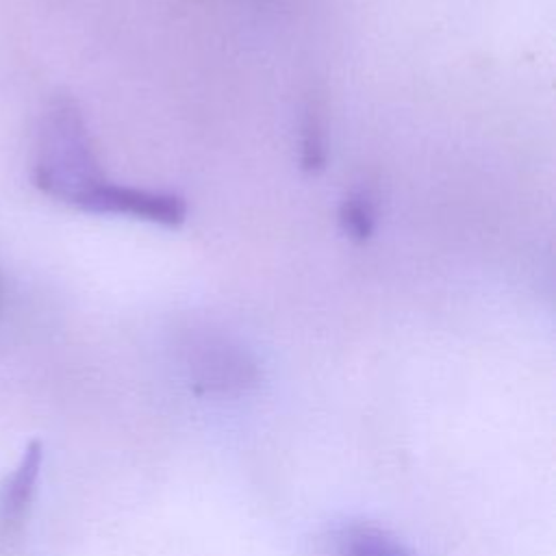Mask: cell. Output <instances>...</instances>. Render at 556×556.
<instances>
[{"mask_svg":"<svg viewBox=\"0 0 556 556\" xmlns=\"http://www.w3.org/2000/svg\"><path fill=\"white\" fill-rule=\"evenodd\" d=\"M33 178L46 195L78 208L106 182L83 113L70 96H56L43 113Z\"/></svg>","mask_w":556,"mask_h":556,"instance_id":"6da1fadb","label":"cell"},{"mask_svg":"<svg viewBox=\"0 0 556 556\" xmlns=\"http://www.w3.org/2000/svg\"><path fill=\"white\" fill-rule=\"evenodd\" d=\"M302 161L306 169H317L326 159V132L324 122L317 109H311L304 122V139H302Z\"/></svg>","mask_w":556,"mask_h":556,"instance_id":"52a82bcc","label":"cell"},{"mask_svg":"<svg viewBox=\"0 0 556 556\" xmlns=\"http://www.w3.org/2000/svg\"><path fill=\"white\" fill-rule=\"evenodd\" d=\"M193 374L198 378V384H202L204 389L226 391L241 389L252 382L254 369L241 352H235L224 343L208 341V345L200 348L193 361Z\"/></svg>","mask_w":556,"mask_h":556,"instance_id":"277c9868","label":"cell"},{"mask_svg":"<svg viewBox=\"0 0 556 556\" xmlns=\"http://www.w3.org/2000/svg\"><path fill=\"white\" fill-rule=\"evenodd\" d=\"M4 304H7V282H4V274L0 267V317L4 313Z\"/></svg>","mask_w":556,"mask_h":556,"instance_id":"ba28073f","label":"cell"},{"mask_svg":"<svg viewBox=\"0 0 556 556\" xmlns=\"http://www.w3.org/2000/svg\"><path fill=\"white\" fill-rule=\"evenodd\" d=\"M43 463V443L33 439L15 469L0 484V556H13L22 543Z\"/></svg>","mask_w":556,"mask_h":556,"instance_id":"7a4b0ae2","label":"cell"},{"mask_svg":"<svg viewBox=\"0 0 556 556\" xmlns=\"http://www.w3.org/2000/svg\"><path fill=\"white\" fill-rule=\"evenodd\" d=\"M91 213L130 215L150 219L156 224L174 226L185 217V202L174 193L148 191L137 187H122L115 182H102L80 206Z\"/></svg>","mask_w":556,"mask_h":556,"instance_id":"3957f363","label":"cell"},{"mask_svg":"<svg viewBox=\"0 0 556 556\" xmlns=\"http://www.w3.org/2000/svg\"><path fill=\"white\" fill-rule=\"evenodd\" d=\"M376 202L367 189L352 191L341 206V226L348 237L365 241L374 232Z\"/></svg>","mask_w":556,"mask_h":556,"instance_id":"8992f818","label":"cell"},{"mask_svg":"<svg viewBox=\"0 0 556 556\" xmlns=\"http://www.w3.org/2000/svg\"><path fill=\"white\" fill-rule=\"evenodd\" d=\"M326 556H413L408 547L371 523H345L326 539Z\"/></svg>","mask_w":556,"mask_h":556,"instance_id":"5b68a950","label":"cell"}]
</instances>
